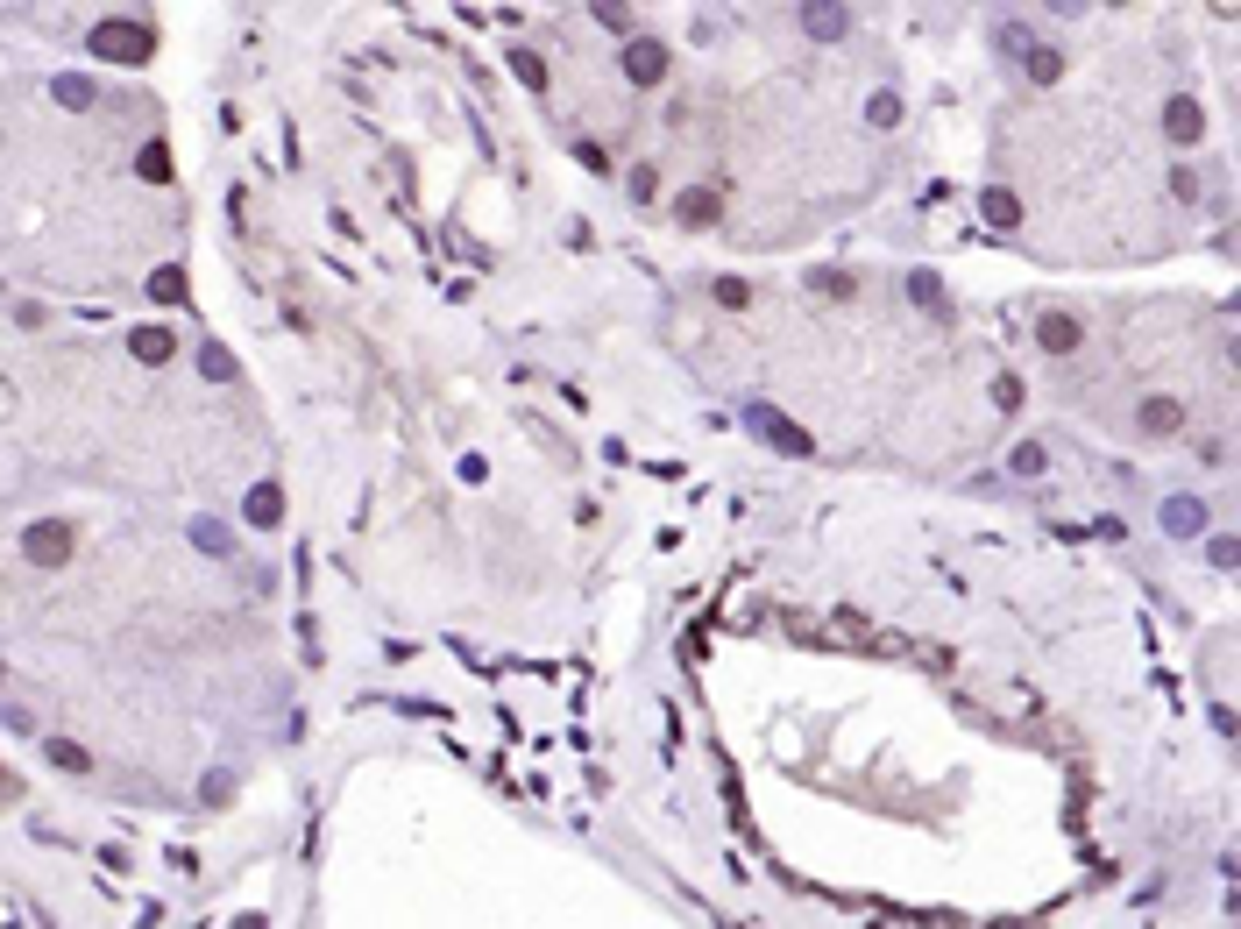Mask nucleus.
Listing matches in <instances>:
<instances>
[{
    "mask_svg": "<svg viewBox=\"0 0 1241 929\" xmlns=\"http://www.w3.org/2000/svg\"><path fill=\"white\" fill-rule=\"evenodd\" d=\"M93 50H100V57H114V64H142L149 50H157V29L121 15V22H100V29H93Z\"/></svg>",
    "mask_w": 1241,
    "mask_h": 929,
    "instance_id": "nucleus-1",
    "label": "nucleus"
},
{
    "mask_svg": "<svg viewBox=\"0 0 1241 929\" xmlns=\"http://www.w3.org/2000/svg\"><path fill=\"white\" fill-rule=\"evenodd\" d=\"M22 554H29L36 568H64V561H71V525H64V518H36V525L22 532Z\"/></svg>",
    "mask_w": 1241,
    "mask_h": 929,
    "instance_id": "nucleus-2",
    "label": "nucleus"
},
{
    "mask_svg": "<svg viewBox=\"0 0 1241 929\" xmlns=\"http://www.w3.org/2000/svg\"><path fill=\"white\" fill-rule=\"evenodd\" d=\"M745 426H752L759 440H773V447H781V454H809V433H802L795 419H781V412H773V405H745Z\"/></svg>",
    "mask_w": 1241,
    "mask_h": 929,
    "instance_id": "nucleus-3",
    "label": "nucleus"
},
{
    "mask_svg": "<svg viewBox=\"0 0 1241 929\" xmlns=\"http://www.w3.org/2000/svg\"><path fill=\"white\" fill-rule=\"evenodd\" d=\"M667 64H674L667 43H653V36H632V43H625V79H632V86H660Z\"/></svg>",
    "mask_w": 1241,
    "mask_h": 929,
    "instance_id": "nucleus-4",
    "label": "nucleus"
},
{
    "mask_svg": "<svg viewBox=\"0 0 1241 929\" xmlns=\"http://www.w3.org/2000/svg\"><path fill=\"white\" fill-rule=\"evenodd\" d=\"M1078 341H1085V327H1078V313H1064V305H1050V313L1036 320V348L1043 355H1078Z\"/></svg>",
    "mask_w": 1241,
    "mask_h": 929,
    "instance_id": "nucleus-5",
    "label": "nucleus"
},
{
    "mask_svg": "<svg viewBox=\"0 0 1241 929\" xmlns=\"http://www.w3.org/2000/svg\"><path fill=\"white\" fill-rule=\"evenodd\" d=\"M1163 135H1171V142H1178V149H1192V142H1199V135H1206V107H1199V100H1185V93H1178V100H1171V107H1163Z\"/></svg>",
    "mask_w": 1241,
    "mask_h": 929,
    "instance_id": "nucleus-6",
    "label": "nucleus"
},
{
    "mask_svg": "<svg viewBox=\"0 0 1241 929\" xmlns=\"http://www.w3.org/2000/svg\"><path fill=\"white\" fill-rule=\"evenodd\" d=\"M1135 426H1142L1149 440H1171V433L1185 426V405H1178V398H1142V405H1135Z\"/></svg>",
    "mask_w": 1241,
    "mask_h": 929,
    "instance_id": "nucleus-7",
    "label": "nucleus"
},
{
    "mask_svg": "<svg viewBox=\"0 0 1241 929\" xmlns=\"http://www.w3.org/2000/svg\"><path fill=\"white\" fill-rule=\"evenodd\" d=\"M128 355H135V362H171L178 341H171V327H149V320H142V327H128Z\"/></svg>",
    "mask_w": 1241,
    "mask_h": 929,
    "instance_id": "nucleus-8",
    "label": "nucleus"
},
{
    "mask_svg": "<svg viewBox=\"0 0 1241 929\" xmlns=\"http://www.w3.org/2000/svg\"><path fill=\"white\" fill-rule=\"evenodd\" d=\"M1163 525H1171L1178 539H1199V532L1213 525V511H1206L1199 497H1171V504H1163Z\"/></svg>",
    "mask_w": 1241,
    "mask_h": 929,
    "instance_id": "nucleus-9",
    "label": "nucleus"
},
{
    "mask_svg": "<svg viewBox=\"0 0 1241 929\" xmlns=\"http://www.w3.org/2000/svg\"><path fill=\"white\" fill-rule=\"evenodd\" d=\"M242 518H249V525H263V532H270V525H284V490H277V483H256V490H249V504H242Z\"/></svg>",
    "mask_w": 1241,
    "mask_h": 929,
    "instance_id": "nucleus-10",
    "label": "nucleus"
},
{
    "mask_svg": "<svg viewBox=\"0 0 1241 929\" xmlns=\"http://www.w3.org/2000/svg\"><path fill=\"white\" fill-rule=\"evenodd\" d=\"M795 22H802V29H809L816 43H837V36L851 29V8H802Z\"/></svg>",
    "mask_w": 1241,
    "mask_h": 929,
    "instance_id": "nucleus-11",
    "label": "nucleus"
},
{
    "mask_svg": "<svg viewBox=\"0 0 1241 929\" xmlns=\"http://www.w3.org/2000/svg\"><path fill=\"white\" fill-rule=\"evenodd\" d=\"M43 759L64 766V773H93V752H86L79 738H43Z\"/></svg>",
    "mask_w": 1241,
    "mask_h": 929,
    "instance_id": "nucleus-12",
    "label": "nucleus"
},
{
    "mask_svg": "<svg viewBox=\"0 0 1241 929\" xmlns=\"http://www.w3.org/2000/svg\"><path fill=\"white\" fill-rule=\"evenodd\" d=\"M149 298H157V305H185V298H192L185 270H171V263H164V270H149Z\"/></svg>",
    "mask_w": 1241,
    "mask_h": 929,
    "instance_id": "nucleus-13",
    "label": "nucleus"
},
{
    "mask_svg": "<svg viewBox=\"0 0 1241 929\" xmlns=\"http://www.w3.org/2000/svg\"><path fill=\"white\" fill-rule=\"evenodd\" d=\"M717 213H724V192H688L681 199V227H710Z\"/></svg>",
    "mask_w": 1241,
    "mask_h": 929,
    "instance_id": "nucleus-14",
    "label": "nucleus"
},
{
    "mask_svg": "<svg viewBox=\"0 0 1241 929\" xmlns=\"http://www.w3.org/2000/svg\"><path fill=\"white\" fill-rule=\"evenodd\" d=\"M979 213H986L993 227H1022V199H1015V192H1000V185L979 199Z\"/></svg>",
    "mask_w": 1241,
    "mask_h": 929,
    "instance_id": "nucleus-15",
    "label": "nucleus"
},
{
    "mask_svg": "<svg viewBox=\"0 0 1241 929\" xmlns=\"http://www.w3.org/2000/svg\"><path fill=\"white\" fill-rule=\"evenodd\" d=\"M1029 79H1036V86H1057V79H1064V57L1043 50V43H1029Z\"/></svg>",
    "mask_w": 1241,
    "mask_h": 929,
    "instance_id": "nucleus-16",
    "label": "nucleus"
},
{
    "mask_svg": "<svg viewBox=\"0 0 1241 929\" xmlns=\"http://www.w3.org/2000/svg\"><path fill=\"white\" fill-rule=\"evenodd\" d=\"M192 547L199 554H227V525L220 518H192Z\"/></svg>",
    "mask_w": 1241,
    "mask_h": 929,
    "instance_id": "nucleus-17",
    "label": "nucleus"
},
{
    "mask_svg": "<svg viewBox=\"0 0 1241 929\" xmlns=\"http://www.w3.org/2000/svg\"><path fill=\"white\" fill-rule=\"evenodd\" d=\"M199 376H213V383H227V376H235V355H227L220 341H206V348H199Z\"/></svg>",
    "mask_w": 1241,
    "mask_h": 929,
    "instance_id": "nucleus-18",
    "label": "nucleus"
},
{
    "mask_svg": "<svg viewBox=\"0 0 1241 929\" xmlns=\"http://www.w3.org/2000/svg\"><path fill=\"white\" fill-rule=\"evenodd\" d=\"M908 291L922 298V313H951V305H944V284L929 277V270H915V277H908Z\"/></svg>",
    "mask_w": 1241,
    "mask_h": 929,
    "instance_id": "nucleus-19",
    "label": "nucleus"
},
{
    "mask_svg": "<svg viewBox=\"0 0 1241 929\" xmlns=\"http://www.w3.org/2000/svg\"><path fill=\"white\" fill-rule=\"evenodd\" d=\"M809 291H823V298H851L859 284H851L844 270H809Z\"/></svg>",
    "mask_w": 1241,
    "mask_h": 929,
    "instance_id": "nucleus-20",
    "label": "nucleus"
},
{
    "mask_svg": "<svg viewBox=\"0 0 1241 929\" xmlns=\"http://www.w3.org/2000/svg\"><path fill=\"white\" fill-rule=\"evenodd\" d=\"M1043 461H1050V454H1043L1036 440H1022L1015 454H1007V469H1015V476H1043Z\"/></svg>",
    "mask_w": 1241,
    "mask_h": 929,
    "instance_id": "nucleus-21",
    "label": "nucleus"
},
{
    "mask_svg": "<svg viewBox=\"0 0 1241 929\" xmlns=\"http://www.w3.org/2000/svg\"><path fill=\"white\" fill-rule=\"evenodd\" d=\"M589 15H596V22H603L610 36H625V43H632V22H639L632 8H610V0H603V8H589Z\"/></svg>",
    "mask_w": 1241,
    "mask_h": 929,
    "instance_id": "nucleus-22",
    "label": "nucleus"
},
{
    "mask_svg": "<svg viewBox=\"0 0 1241 929\" xmlns=\"http://www.w3.org/2000/svg\"><path fill=\"white\" fill-rule=\"evenodd\" d=\"M135 171H142V178H171V149H164V142H149L142 157H135Z\"/></svg>",
    "mask_w": 1241,
    "mask_h": 929,
    "instance_id": "nucleus-23",
    "label": "nucleus"
},
{
    "mask_svg": "<svg viewBox=\"0 0 1241 929\" xmlns=\"http://www.w3.org/2000/svg\"><path fill=\"white\" fill-rule=\"evenodd\" d=\"M511 71H518V79H525L532 93H539V86H547V64H539L532 50H511Z\"/></svg>",
    "mask_w": 1241,
    "mask_h": 929,
    "instance_id": "nucleus-24",
    "label": "nucleus"
},
{
    "mask_svg": "<svg viewBox=\"0 0 1241 929\" xmlns=\"http://www.w3.org/2000/svg\"><path fill=\"white\" fill-rule=\"evenodd\" d=\"M717 305H731V313H738V305H752V284H745V277H717Z\"/></svg>",
    "mask_w": 1241,
    "mask_h": 929,
    "instance_id": "nucleus-25",
    "label": "nucleus"
},
{
    "mask_svg": "<svg viewBox=\"0 0 1241 929\" xmlns=\"http://www.w3.org/2000/svg\"><path fill=\"white\" fill-rule=\"evenodd\" d=\"M993 405L1015 412V405H1022V376H993Z\"/></svg>",
    "mask_w": 1241,
    "mask_h": 929,
    "instance_id": "nucleus-26",
    "label": "nucleus"
},
{
    "mask_svg": "<svg viewBox=\"0 0 1241 929\" xmlns=\"http://www.w3.org/2000/svg\"><path fill=\"white\" fill-rule=\"evenodd\" d=\"M866 114H873V128H894V121H901V100H894V93H873Z\"/></svg>",
    "mask_w": 1241,
    "mask_h": 929,
    "instance_id": "nucleus-27",
    "label": "nucleus"
},
{
    "mask_svg": "<svg viewBox=\"0 0 1241 929\" xmlns=\"http://www.w3.org/2000/svg\"><path fill=\"white\" fill-rule=\"evenodd\" d=\"M57 100H64V107H93V86H86V79H57Z\"/></svg>",
    "mask_w": 1241,
    "mask_h": 929,
    "instance_id": "nucleus-28",
    "label": "nucleus"
},
{
    "mask_svg": "<svg viewBox=\"0 0 1241 929\" xmlns=\"http://www.w3.org/2000/svg\"><path fill=\"white\" fill-rule=\"evenodd\" d=\"M632 199H660V171H653V164L632 171Z\"/></svg>",
    "mask_w": 1241,
    "mask_h": 929,
    "instance_id": "nucleus-29",
    "label": "nucleus"
},
{
    "mask_svg": "<svg viewBox=\"0 0 1241 929\" xmlns=\"http://www.w3.org/2000/svg\"><path fill=\"white\" fill-rule=\"evenodd\" d=\"M8 788H15V781H8V766H0V795H8Z\"/></svg>",
    "mask_w": 1241,
    "mask_h": 929,
    "instance_id": "nucleus-30",
    "label": "nucleus"
}]
</instances>
